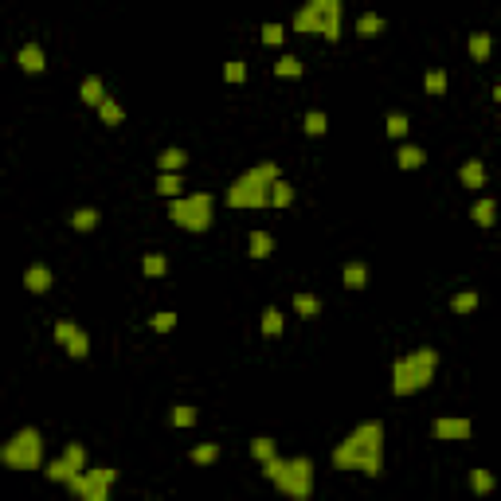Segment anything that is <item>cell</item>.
<instances>
[{"instance_id": "cell-1", "label": "cell", "mask_w": 501, "mask_h": 501, "mask_svg": "<svg viewBox=\"0 0 501 501\" xmlns=\"http://www.w3.org/2000/svg\"><path fill=\"white\" fill-rule=\"evenodd\" d=\"M333 466L337 470H360L368 478L384 474V423L365 419L349 431V439L333 447Z\"/></svg>"}, {"instance_id": "cell-2", "label": "cell", "mask_w": 501, "mask_h": 501, "mask_svg": "<svg viewBox=\"0 0 501 501\" xmlns=\"http://www.w3.org/2000/svg\"><path fill=\"white\" fill-rule=\"evenodd\" d=\"M278 165L274 161H263L255 169H247L243 176H235L232 188L223 192L227 208H270V188L278 184Z\"/></svg>"}, {"instance_id": "cell-3", "label": "cell", "mask_w": 501, "mask_h": 501, "mask_svg": "<svg viewBox=\"0 0 501 501\" xmlns=\"http://www.w3.org/2000/svg\"><path fill=\"white\" fill-rule=\"evenodd\" d=\"M435 368H439V353L435 349H416V353L407 356H396V365H391V396H416L423 391L435 380Z\"/></svg>"}, {"instance_id": "cell-4", "label": "cell", "mask_w": 501, "mask_h": 501, "mask_svg": "<svg viewBox=\"0 0 501 501\" xmlns=\"http://www.w3.org/2000/svg\"><path fill=\"white\" fill-rule=\"evenodd\" d=\"M263 474H267V482L278 486V493L286 501H309V493H314V462L306 454H298V458H270L263 466Z\"/></svg>"}, {"instance_id": "cell-5", "label": "cell", "mask_w": 501, "mask_h": 501, "mask_svg": "<svg viewBox=\"0 0 501 501\" xmlns=\"http://www.w3.org/2000/svg\"><path fill=\"white\" fill-rule=\"evenodd\" d=\"M169 220L184 232H208L216 220V200H212V192H188L169 204Z\"/></svg>"}, {"instance_id": "cell-6", "label": "cell", "mask_w": 501, "mask_h": 501, "mask_svg": "<svg viewBox=\"0 0 501 501\" xmlns=\"http://www.w3.org/2000/svg\"><path fill=\"white\" fill-rule=\"evenodd\" d=\"M0 458L12 470H39L43 466V435L36 427H20L12 439L0 447Z\"/></svg>"}, {"instance_id": "cell-7", "label": "cell", "mask_w": 501, "mask_h": 501, "mask_svg": "<svg viewBox=\"0 0 501 501\" xmlns=\"http://www.w3.org/2000/svg\"><path fill=\"white\" fill-rule=\"evenodd\" d=\"M114 478H118V470H110V466H90V470L79 474L67 489L74 493V501H110Z\"/></svg>"}, {"instance_id": "cell-8", "label": "cell", "mask_w": 501, "mask_h": 501, "mask_svg": "<svg viewBox=\"0 0 501 501\" xmlns=\"http://www.w3.org/2000/svg\"><path fill=\"white\" fill-rule=\"evenodd\" d=\"M470 431H474V423L462 416H439L431 423V435L442 442H462V439H470Z\"/></svg>"}, {"instance_id": "cell-9", "label": "cell", "mask_w": 501, "mask_h": 501, "mask_svg": "<svg viewBox=\"0 0 501 501\" xmlns=\"http://www.w3.org/2000/svg\"><path fill=\"white\" fill-rule=\"evenodd\" d=\"M318 36L341 39V0H318Z\"/></svg>"}, {"instance_id": "cell-10", "label": "cell", "mask_w": 501, "mask_h": 501, "mask_svg": "<svg viewBox=\"0 0 501 501\" xmlns=\"http://www.w3.org/2000/svg\"><path fill=\"white\" fill-rule=\"evenodd\" d=\"M79 98H83L86 106H94V110H98V106H102L110 94H106V86H102V79H98V74H86L83 86H79Z\"/></svg>"}, {"instance_id": "cell-11", "label": "cell", "mask_w": 501, "mask_h": 501, "mask_svg": "<svg viewBox=\"0 0 501 501\" xmlns=\"http://www.w3.org/2000/svg\"><path fill=\"white\" fill-rule=\"evenodd\" d=\"M294 32H306V36L318 32V0H306V4L294 12Z\"/></svg>"}, {"instance_id": "cell-12", "label": "cell", "mask_w": 501, "mask_h": 501, "mask_svg": "<svg viewBox=\"0 0 501 501\" xmlns=\"http://www.w3.org/2000/svg\"><path fill=\"white\" fill-rule=\"evenodd\" d=\"M458 181H462V188H486V165L478 157H470L462 169H458Z\"/></svg>"}, {"instance_id": "cell-13", "label": "cell", "mask_w": 501, "mask_h": 501, "mask_svg": "<svg viewBox=\"0 0 501 501\" xmlns=\"http://www.w3.org/2000/svg\"><path fill=\"white\" fill-rule=\"evenodd\" d=\"M16 59H20V67H24L28 74H39L43 67H48V59H43V48H39V43H24Z\"/></svg>"}, {"instance_id": "cell-14", "label": "cell", "mask_w": 501, "mask_h": 501, "mask_svg": "<svg viewBox=\"0 0 501 501\" xmlns=\"http://www.w3.org/2000/svg\"><path fill=\"white\" fill-rule=\"evenodd\" d=\"M157 169L161 172H184V169H188V153H184V149H176V145H172V149H161V153H157Z\"/></svg>"}, {"instance_id": "cell-15", "label": "cell", "mask_w": 501, "mask_h": 501, "mask_svg": "<svg viewBox=\"0 0 501 501\" xmlns=\"http://www.w3.org/2000/svg\"><path fill=\"white\" fill-rule=\"evenodd\" d=\"M24 286H28L32 294H48V290H51V270L43 267V263L28 267V270H24Z\"/></svg>"}, {"instance_id": "cell-16", "label": "cell", "mask_w": 501, "mask_h": 501, "mask_svg": "<svg viewBox=\"0 0 501 501\" xmlns=\"http://www.w3.org/2000/svg\"><path fill=\"white\" fill-rule=\"evenodd\" d=\"M270 251H274V235L270 232H251L247 235V255L251 258H270Z\"/></svg>"}, {"instance_id": "cell-17", "label": "cell", "mask_w": 501, "mask_h": 501, "mask_svg": "<svg viewBox=\"0 0 501 501\" xmlns=\"http://www.w3.org/2000/svg\"><path fill=\"white\" fill-rule=\"evenodd\" d=\"M470 220H474L478 227H493V223H498V204H493L489 196H482L474 208H470Z\"/></svg>"}, {"instance_id": "cell-18", "label": "cell", "mask_w": 501, "mask_h": 501, "mask_svg": "<svg viewBox=\"0 0 501 501\" xmlns=\"http://www.w3.org/2000/svg\"><path fill=\"white\" fill-rule=\"evenodd\" d=\"M341 282L349 286V290H365V286H368V267H365V263H345V267H341Z\"/></svg>"}, {"instance_id": "cell-19", "label": "cell", "mask_w": 501, "mask_h": 501, "mask_svg": "<svg viewBox=\"0 0 501 501\" xmlns=\"http://www.w3.org/2000/svg\"><path fill=\"white\" fill-rule=\"evenodd\" d=\"M396 165H400V169H423V165H427V153H423V149L419 145H400V153H396Z\"/></svg>"}, {"instance_id": "cell-20", "label": "cell", "mask_w": 501, "mask_h": 501, "mask_svg": "<svg viewBox=\"0 0 501 501\" xmlns=\"http://www.w3.org/2000/svg\"><path fill=\"white\" fill-rule=\"evenodd\" d=\"M470 59H478V63H486L489 59V51H493V39H489V32H470Z\"/></svg>"}, {"instance_id": "cell-21", "label": "cell", "mask_w": 501, "mask_h": 501, "mask_svg": "<svg viewBox=\"0 0 501 501\" xmlns=\"http://www.w3.org/2000/svg\"><path fill=\"white\" fill-rule=\"evenodd\" d=\"M43 474H48L51 482H63V486H71L74 478H79V470H74L67 458H55V462H48V470H43Z\"/></svg>"}, {"instance_id": "cell-22", "label": "cell", "mask_w": 501, "mask_h": 501, "mask_svg": "<svg viewBox=\"0 0 501 501\" xmlns=\"http://www.w3.org/2000/svg\"><path fill=\"white\" fill-rule=\"evenodd\" d=\"M181 188H184L181 172H157V192H161V196H169V200H181Z\"/></svg>"}, {"instance_id": "cell-23", "label": "cell", "mask_w": 501, "mask_h": 501, "mask_svg": "<svg viewBox=\"0 0 501 501\" xmlns=\"http://www.w3.org/2000/svg\"><path fill=\"white\" fill-rule=\"evenodd\" d=\"M423 90H427L431 98H442L447 94V71H442V67H431V71L423 74Z\"/></svg>"}, {"instance_id": "cell-24", "label": "cell", "mask_w": 501, "mask_h": 501, "mask_svg": "<svg viewBox=\"0 0 501 501\" xmlns=\"http://www.w3.org/2000/svg\"><path fill=\"white\" fill-rule=\"evenodd\" d=\"M286 321H282V309L278 306H267L263 309V337H282Z\"/></svg>"}, {"instance_id": "cell-25", "label": "cell", "mask_w": 501, "mask_h": 501, "mask_svg": "<svg viewBox=\"0 0 501 501\" xmlns=\"http://www.w3.org/2000/svg\"><path fill=\"white\" fill-rule=\"evenodd\" d=\"M274 74L278 79H302V59L298 55H278L274 59Z\"/></svg>"}, {"instance_id": "cell-26", "label": "cell", "mask_w": 501, "mask_h": 501, "mask_svg": "<svg viewBox=\"0 0 501 501\" xmlns=\"http://www.w3.org/2000/svg\"><path fill=\"white\" fill-rule=\"evenodd\" d=\"M98 223H102L98 208H79V212L71 216V227H74V232H94Z\"/></svg>"}, {"instance_id": "cell-27", "label": "cell", "mask_w": 501, "mask_h": 501, "mask_svg": "<svg viewBox=\"0 0 501 501\" xmlns=\"http://www.w3.org/2000/svg\"><path fill=\"white\" fill-rule=\"evenodd\" d=\"M384 32V16H376V12H365L360 20H356V36H365V39H372V36H380Z\"/></svg>"}, {"instance_id": "cell-28", "label": "cell", "mask_w": 501, "mask_h": 501, "mask_svg": "<svg viewBox=\"0 0 501 501\" xmlns=\"http://www.w3.org/2000/svg\"><path fill=\"white\" fill-rule=\"evenodd\" d=\"M251 454H255L258 462L267 466L270 458H278V447H274V439H267V435H258V439L251 442Z\"/></svg>"}, {"instance_id": "cell-29", "label": "cell", "mask_w": 501, "mask_h": 501, "mask_svg": "<svg viewBox=\"0 0 501 501\" xmlns=\"http://www.w3.org/2000/svg\"><path fill=\"white\" fill-rule=\"evenodd\" d=\"M141 270H145V278H165V270H169V258L161 255H145L141 258Z\"/></svg>"}, {"instance_id": "cell-30", "label": "cell", "mask_w": 501, "mask_h": 501, "mask_svg": "<svg viewBox=\"0 0 501 501\" xmlns=\"http://www.w3.org/2000/svg\"><path fill=\"white\" fill-rule=\"evenodd\" d=\"M220 458V442H200V447H192V462L196 466H212Z\"/></svg>"}, {"instance_id": "cell-31", "label": "cell", "mask_w": 501, "mask_h": 501, "mask_svg": "<svg viewBox=\"0 0 501 501\" xmlns=\"http://www.w3.org/2000/svg\"><path fill=\"white\" fill-rule=\"evenodd\" d=\"M294 309H298L302 318H318V314H321V302L314 298V294H294Z\"/></svg>"}, {"instance_id": "cell-32", "label": "cell", "mask_w": 501, "mask_h": 501, "mask_svg": "<svg viewBox=\"0 0 501 501\" xmlns=\"http://www.w3.org/2000/svg\"><path fill=\"white\" fill-rule=\"evenodd\" d=\"M478 302H482V298H478L474 290H462V294H454V298H451V309H454V314H474Z\"/></svg>"}, {"instance_id": "cell-33", "label": "cell", "mask_w": 501, "mask_h": 501, "mask_svg": "<svg viewBox=\"0 0 501 501\" xmlns=\"http://www.w3.org/2000/svg\"><path fill=\"white\" fill-rule=\"evenodd\" d=\"M79 333H83V329H79L74 321H55V341H59L63 349H71V345L79 341Z\"/></svg>"}, {"instance_id": "cell-34", "label": "cell", "mask_w": 501, "mask_h": 501, "mask_svg": "<svg viewBox=\"0 0 501 501\" xmlns=\"http://www.w3.org/2000/svg\"><path fill=\"white\" fill-rule=\"evenodd\" d=\"M98 118H102V122L106 125H122V106H118V98H106V102H102V106H98Z\"/></svg>"}, {"instance_id": "cell-35", "label": "cell", "mask_w": 501, "mask_h": 501, "mask_svg": "<svg viewBox=\"0 0 501 501\" xmlns=\"http://www.w3.org/2000/svg\"><path fill=\"white\" fill-rule=\"evenodd\" d=\"M290 204H294V188L286 181H278L270 188V208H290Z\"/></svg>"}, {"instance_id": "cell-36", "label": "cell", "mask_w": 501, "mask_h": 501, "mask_svg": "<svg viewBox=\"0 0 501 501\" xmlns=\"http://www.w3.org/2000/svg\"><path fill=\"white\" fill-rule=\"evenodd\" d=\"M63 458H67V462H71L74 470H79V474H86V470H90V458H86V451L79 447V442H71V447L63 451Z\"/></svg>"}, {"instance_id": "cell-37", "label": "cell", "mask_w": 501, "mask_h": 501, "mask_svg": "<svg viewBox=\"0 0 501 501\" xmlns=\"http://www.w3.org/2000/svg\"><path fill=\"white\" fill-rule=\"evenodd\" d=\"M325 130H329V118H325V110H309L306 114V134L309 137H321Z\"/></svg>"}, {"instance_id": "cell-38", "label": "cell", "mask_w": 501, "mask_h": 501, "mask_svg": "<svg viewBox=\"0 0 501 501\" xmlns=\"http://www.w3.org/2000/svg\"><path fill=\"white\" fill-rule=\"evenodd\" d=\"M384 130H388L391 137H400V141H404L407 130H411V122H407V114H388V125H384Z\"/></svg>"}, {"instance_id": "cell-39", "label": "cell", "mask_w": 501, "mask_h": 501, "mask_svg": "<svg viewBox=\"0 0 501 501\" xmlns=\"http://www.w3.org/2000/svg\"><path fill=\"white\" fill-rule=\"evenodd\" d=\"M263 43H267V48H282V43H286V28L282 24H263Z\"/></svg>"}, {"instance_id": "cell-40", "label": "cell", "mask_w": 501, "mask_h": 501, "mask_svg": "<svg viewBox=\"0 0 501 501\" xmlns=\"http://www.w3.org/2000/svg\"><path fill=\"white\" fill-rule=\"evenodd\" d=\"M470 486H474V493H489L493 489V474L478 466V470H470Z\"/></svg>"}, {"instance_id": "cell-41", "label": "cell", "mask_w": 501, "mask_h": 501, "mask_svg": "<svg viewBox=\"0 0 501 501\" xmlns=\"http://www.w3.org/2000/svg\"><path fill=\"white\" fill-rule=\"evenodd\" d=\"M192 423H196V407H188V404L172 407V427H192Z\"/></svg>"}, {"instance_id": "cell-42", "label": "cell", "mask_w": 501, "mask_h": 501, "mask_svg": "<svg viewBox=\"0 0 501 501\" xmlns=\"http://www.w3.org/2000/svg\"><path fill=\"white\" fill-rule=\"evenodd\" d=\"M149 325H153L157 333H169V329H176V314H169V309H165V314H153Z\"/></svg>"}, {"instance_id": "cell-43", "label": "cell", "mask_w": 501, "mask_h": 501, "mask_svg": "<svg viewBox=\"0 0 501 501\" xmlns=\"http://www.w3.org/2000/svg\"><path fill=\"white\" fill-rule=\"evenodd\" d=\"M223 79H227V83H243V79H247V67L239 59H232L227 67H223Z\"/></svg>"}, {"instance_id": "cell-44", "label": "cell", "mask_w": 501, "mask_h": 501, "mask_svg": "<svg viewBox=\"0 0 501 501\" xmlns=\"http://www.w3.org/2000/svg\"><path fill=\"white\" fill-rule=\"evenodd\" d=\"M493 98H498V102H501V83H498V86H493Z\"/></svg>"}]
</instances>
